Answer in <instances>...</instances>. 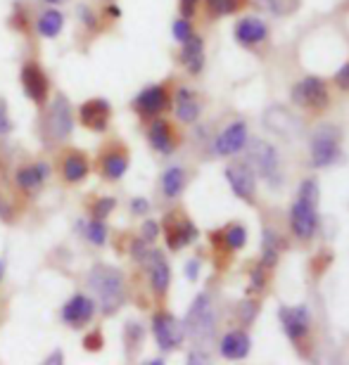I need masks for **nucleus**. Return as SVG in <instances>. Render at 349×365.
I'll return each instance as SVG.
<instances>
[{"mask_svg": "<svg viewBox=\"0 0 349 365\" xmlns=\"http://www.w3.org/2000/svg\"><path fill=\"white\" fill-rule=\"evenodd\" d=\"M88 287L98 297L100 311L105 316H112L123 306L126 287H123V275L112 266H93L88 273Z\"/></svg>", "mask_w": 349, "mask_h": 365, "instance_id": "nucleus-1", "label": "nucleus"}, {"mask_svg": "<svg viewBox=\"0 0 349 365\" xmlns=\"http://www.w3.org/2000/svg\"><path fill=\"white\" fill-rule=\"evenodd\" d=\"M318 182L316 180H304L300 185V195L290 209V230L295 232V237L311 240L318 230Z\"/></svg>", "mask_w": 349, "mask_h": 365, "instance_id": "nucleus-2", "label": "nucleus"}, {"mask_svg": "<svg viewBox=\"0 0 349 365\" xmlns=\"http://www.w3.org/2000/svg\"><path fill=\"white\" fill-rule=\"evenodd\" d=\"M183 327H186V334H191L195 341L212 339V334L216 330V316H214V306L209 302L207 294L195 297L193 306L188 309Z\"/></svg>", "mask_w": 349, "mask_h": 365, "instance_id": "nucleus-3", "label": "nucleus"}, {"mask_svg": "<svg viewBox=\"0 0 349 365\" xmlns=\"http://www.w3.org/2000/svg\"><path fill=\"white\" fill-rule=\"evenodd\" d=\"M340 140H343L340 128L330 126V123L318 126L314 130V135H311V166L323 169V166L335 164L340 159V155H343V150H340Z\"/></svg>", "mask_w": 349, "mask_h": 365, "instance_id": "nucleus-4", "label": "nucleus"}, {"mask_svg": "<svg viewBox=\"0 0 349 365\" xmlns=\"http://www.w3.org/2000/svg\"><path fill=\"white\" fill-rule=\"evenodd\" d=\"M245 148H247V162H250L254 173H259L268 185H278L280 166L273 145H268L266 140H247Z\"/></svg>", "mask_w": 349, "mask_h": 365, "instance_id": "nucleus-5", "label": "nucleus"}, {"mask_svg": "<svg viewBox=\"0 0 349 365\" xmlns=\"http://www.w3.org/2000/svg\"><path fill=\"white\" fill-rule=\"evenodd\" d=\"M71 128H74V112H71V105L64 95H57L50 105L48 119H46V133L53 138V140H64V138L71 135Z\"/></svg>", "mask_w": 349, "mask_h": 365, "instance_id": "nucleus-6", "label": "nucleus"}, {"mask_svg": "<svg viewBox=\"0 0 349 365\" xmlns=\"http://www.w3.org/2000/svg\"><path fill=\"white\" fill-rule=\"evenodd\" d=\"M152 332L162 351H173L183 344L186 339V327L178 318H173L171 313H157L152 320Z\"/></svg>", "mask_w": 349, "mask_h": 365, "instance_id": "nucleus-7", "label": "nucleus"}, {"mask_svg": "<svg viewBox=\"0 0 349 365\" xmlns=\"http://www.w3.org/2000/svg\"><path fill=\"white\" fill-rule=\"evenodd\" d=\"M278 318L283 323V330L293 341H302L309 334L311 316L307 306H283L278 311Z\"/></svg>", "mask_w": 349, "mask_h": 365, "instance_id": "nucleus-8", "label": "nucleus"}, {"mask_svg": "<svg viewBox=\"0 0 349 365\" xmlns=\"http://www.w3.org/2000/svg\"><path fill=\"white\" fill-rule=\"evenodd\" d=\"M247 140H250V135H247V123L245 121H233L231 126H226L219 135H216L214 152L219 157L238 155V152L245 150Z\"/></svg>", "mask_w": 349, "mask_h": 365, "instance_id": "nucleus-9", "label": "nucleus"}, {"mask_svg": "<svg viewBox=\"0 0 349 365\" xmlns=\"http://www.w3.org/2000/svg\"><path fill=\"white\" fill-rule=\"evenodd\" d=\"M293 102L300 107H323L328 102V88L323 78L307 76L293 88Z\"/></svg>", "mask_w": 349, "mask_h": 365, "instance_id": "nucleus-10", "label": "nucleus"}, {"mask_svg": "<svg viewBox=\"0 0 349 365\" xmlns=\"http://www.w3.org/2000/svg\"><path fill=\"white\" fill-rule=\"evenodd\" d=\"M226 180L231 190L236 192L240 200L252 202L254 192H257V180H254V171L250 164H233L226 169Z\"/></svg>", "mask_w": 349, "mask_h": 365, "instance_id": "nucleus-11", "label": "nucleus"}, {"mask_svg": "<svg viewBox=\"0 0 349 365\" xmlns=\"http://www.w3.org/2000/svg\"><path fill=\"white\" fill-rule=\"evenodd\" d=\"M264 126L283 138H295L300 133V121L285 107H268L264 112Z\"/></svg>", "mask_w": 349, "mask_h": 365, "instance_id": "nucleus-12", "label": "nucleus"}, {"mask_svg": "<svg viewBox=\"0 0 349 365\" xmlns=\"http://www.w3.org/2000/svg\"><path fill=\"white\" fill-rule=\"evenodd\" d=\"M268 36V26L261 21L259 17H243L236 24V38L240 46H259V43H264Z\"/></svg>", "mask_w": 349, "mask_h": 365, "instance_id": "nucleus-13", "label": "nucleus"}, {"mask_svg": "<svg viewBox=\"0 0 349 365\" xmlns=\"http://www.w3.org/2000/svg\"><path fill=\"white\" fill-rule=\"evenodd\" d=\"M93 313H96V302L88 299V297H84V294H76V297H71L67 304H64L62 318H64V323L76 327V325L88 323V320L93 318Z\"/></svg>", "mask_w": 349, "mask_h": 365, "instance_id": "nucleus-14", "label": "nucleus"}, {"mask_svg": "<svg viewBox=\"0 0 349 365\" xmlns=\"http://www.w3.org/2000/svg\"><path fill=\"white\" fill-rule=\"evenodd\" d=\"M166 105H169V95H166V91L162 88V86H150V88H145L136 98V109L143 116L162 114L166 109Z\"/></svg>", "mask_w": 349, "mask_h": 365, "instance_id": "nucleus-15", "label": "nucleus"}, {"mask_svg": "<svg viewBox=\"0 0 349 365\" xmlns=\"http://www.w3.org/2000/svg\"><path fill=\"white\" fill-rule=\"evenodd\" d=\"M250 346H252V339L250 334L245 330H231L228 334L221 337V344H219V351L223 359L228 361H240L250 354Z\"/></svg>", "mask_w": 349, "mask_h": 365, "instance_id": "nucleus-16", "label": "nucleus"}, {"mask_svg": "<svg viewBox=\"0 0 349 365\" xmlns=\"http://www.w3.org/2000/svg\"><path fill=\"white\" fill-rule=\"evenodd\" d=\"M145 261H148V268H150L152 289H155L157 294H164V292L169 289V282H171V271H169V264H166V259L159 252L150 250L148 259H145Z\"/></svg>", "mask_w": 349, "mask_h": 365, "instance_id": "nucleus-17", "label": "nucleus"}, {"mask_svg": "<svg viewBox=\"0 0 349 365\" xmlns=\"http://www.w3.org/2000/svg\"><path fill=\"white\" fill-rule=\"evenodd\" d=\"M21 86H24L26 95L34 102H43V100H46L48 81H46V76H43V71L39 67H34V64H26V67L21 69Z\"/></svg>", "mask_w": 349, "mask_h": 365, "instance_id": "nucleus-18", "label": "nucleus"}, {"mask_svg": "<svg viewBox=\"0 0 349 365\" xmlns=\"http://www.w3.org/2000/svg\"><path fill=\"white\" fill-rule=\"evenodd\" d=\"M79 116H81L84 126L93 130H103L107 126V119H110V105L105 100H91L81 107Z\"/></svg>", "mask_w": 349, "mask_h": 365, "instance_id": "nucleus-19", "label": "nucleus"}, {"mask_svg": "<svg viewBox=\"0 0 349 365\" xmlns=\"http://www.w3.org/2000/svg\"><path fill=\"white\" fill-rule=\"evenodd\" d=\"M183 46V53H181V60L188 67V71H193V74H198L205 67V43H202L200 36H191L186 43H181Z\"/></svg>", "mask_w": 349, "mask_h": 365, "instance_id": "nucleus-20", "label": "nucleus"}, {"mask_svg": "<svg viewBox=\"0 0 349 365\" xmlns=\"http://www.w3.org/2000/svg\"><path fill=\"white\" fill-rule=\"evenodd\" d=\"M280 247H283V240L278 232L273 228H264V232H261V266L271 268L278 264Z\"/></svg>", "mask_w": 349, "mask_h": 365, "instance_id": "nucleus-21", "label": "nucleus"}, {"mask_svg": "<svg viewBox=\"0 0 349 365\" xmlns=\"http://www.w3.org/2000/svg\"><path fill=\"white\" fill-rule=\"evenodd\" d=\"M195 237H198V228L191 221H181L166 232V242H169L171 250H181V247L191 245Z\"/></svg>", "mask_w": 349, "mask_h": 365, "instance_id": "nucleus-22", "label": "nucleus"}, {"mask_svg": "<svg viewBox=\"0 0 349 365\" xmlns=\"http://www.w3.org/2000/svg\"><path fill=\"white\" fill-rule=\"evenodd\" d=\"M150 145L159 152H164V155H169L173 150V135H171V128L169 123L157 119L155 123L150 126Z\"/></svg>", "mask_w": 349, "mask_h": 365, "instance_id": "nucleus-23", "label": "nucleus"}, {"mask_svg": "<svg viewBox=\"0 0 349 365\" xmlns=\"http://www.w3.org/2000/svg\"><path fill=\"white\" fill-rule=\"evenodd\" d=\"M176 116L183 123H193L195 119L200 116V105L195 102L193 98V93L191 91H186V88H181L176 93Z\"/></svg>", "mask_w": 349, "mask_h": 365, "instance_id": "nucleus-24", "label": "nucleus"}, {"mask_svg": "<svg viewBox=\"0 0 349 365\" xmlns=\"http://www.w3.org/2000/svg\"><path fill=\"white\" fill-rule=\"evenodd\" d=\"M186 187V171L181 166H171L162 176V190L166 197H178Z\"/></svg>", "mask_w": 349, "mask_h": 365, "instance_id": "nucleus-25", "label": "nucleus"}, {"mask_svg": "<svg viewBox=\"0 0 349 365\" xmlns=\"http://www.w3.org/2000/svg\"><path fill=\"white\" fill-rule=\"evenodd\" d=\"M64 178L69 182H79L86 178V173H88V164H86V159L79 155V152H71V155L64 159Z\"/></svg>", "mask_w": 349, "mask_h": 365, "instance_id": "nucleus-26", "label": "nucleus"}, {"mask_svg": "<svg viewBox=\"0 0 349 365\" xmlns=\"http://www.w3.org/2000/svg\"><path fill=\"white\" fill-rule=\"evenodd\" d=\"M62 24H64L62 14L57 10H48V12H43L39 19V34L46 36V38H55V36L62 31Z\"/></svg>", "mask_w": 349, "mask_h": 365, "instance_id": "nucleus-27", "label": "nucleus"}, {"mask_svg": "<svg viewBox=\"0 0 349 365\" xmlns=\"http://www.w3.org/2000/svg\"><path fill=\"white\" fill-rule=\"evenodd\" d=\"M46 178H48V166H46V164L31 166V169H21V171L17 173V182H19L21 187H26V190L39 187Z\"/></svg>", "mask_w": 349, "mask_h": 365, "instance_id": "nucleus-28", "label": "nucleus"}, {"mask_svg": "<svg viewBox=\"0 0 349 365\" xmlns=\"http://www.w3.org/2000/svg\"><path fill=\"white\" fill-rule=\"evenodd\" d=\"M103 169H105V176L110 178V180H119L123 173H126V169H128V159H126V155H119V152H114V155H107Z\"/></svg>", "mask_w": 349, "mask_h": 365, "instance_id": "nucleus-29", "label": "nucleus"}, {"mask_svg": "<svg viewBox=\"0 0 349 365\" xmlns=\"http://www.w3.org/2000/svg\"><path fill=\"white\" fill-rule=\"evenodd\" d=\"M223 242H226V247L231 252H240L247 245V228L240 223L228 225V228L223 230Z\"/></svg>", "mask_w": 349, "mask_h": 365, "instance_id": "nucleus-30", "label": "nucleus"}, {"mask_svg": "<svg viewBox=\"0 0 349 365\" xmlns=\"http://www.w3.org/2000/svg\"><path fill=\"white\" fill-rule=\"evenodd\" d=\"M243 5H245V0H207L209 12L216 14V17H226V14L238 12Z\"/></svg>", "mask_w": 349, "mask_h": 365, "instance_id": "nucleus-31", "label": "nucleus"}, {"mask_svg": "<svg viewBox=\"0 0 349 365\" xmlns=\"http://www.w3.org/2000/svg\"><path fill=\"white\" fill-rule=\"evenodd\" d=\"M84 232H86V237L91 240L93 245H105V240H107V228H105V223H103V218H96V221H91L88 225H84Z\"/></svg>", "mask_w": 349, "mask_h": 365, "instance_id": "nucleus-32", "label": "nucleus"}, {"mask_svg": "<svg viewBox=\"0 0 349 365\" xmlns=\"http://www.w3.org/2000/svg\"><path fill=\"white\" fill-rule=\"evenodd\" d=\"M171 31H173V38H176L178 43H186L193 36V26H191V21H188V17H181V19L173 21Z\"/></svg>", "mask_w": 349, "mask_h": 365, "instance_id": "nucleus-33", "label": "nucleus"}, {"mask_svg": "<svg viewBox=\"0 0 349 365\" xmlns=\"http://www.w3.org/2000/svg\"><path fill=\"white\" fill-rule=\"evenodd\" d=\"M264 284H266V275H264V266H254L252 268V273H250V292H261L264 289Z\"/></svg>", "mask_w": 349, "mask_h": 365, "instance_id": "nucleus-34", "label": "nucleus"}, {"mask_svg": "<svg viewBox=\"0 0 349 365\" xmlns=\"http://www.w3.org/2000/svg\"><path fill=\"white\" fill-rule=\"evenodd\" d=\"M93 209H96V218H105V216L110 214V211L114 209V200H112V197H105V200H98V204H96V207H93Z\"/></svg>", "mask_w": 349, "mask_h": 365, "instance_id": "nucleus-35", "label": "nucleus"}, {"mask_svg": "<svg viewBox=\"0 0 349 365\" xmlns=\"http://www.w3.org/2000/svg\"><path fill=\"white\" fill-rule=\"evenodd\" d=\"M335 83H338L343 91H349V62L340 67V71L335 74Z\"/></svg>", "mask_w": 349, "mask_h": 365, "instance_id": "nucleus-36", "label": "nucleus"}, {"mask_svg": "<svg viewBox=\"0 0 349 365\" xmlns=\"http://www.w3.org/2000/svg\"><path fill=\"white\" fill-rule=\"evenodd\" d=\"M84 344H86L88 351H100V349H103V337H100L98 332H93V334H88V337L84 339Z\"/></svg>", "mask_w": 349, "mask_h": 365, "instance_id": "nucleus-37", "label": "nucleus"}, {"mask_svg": "<svg viewBox=\"0 0 349 365\" xmlns=\"http://www.w3.org/2000/svg\"><path fill=\"white\" fill-rule=\"evenodd\" d=\"M157 235H159V225L155 221H148L143 225V240H145V242H152Z\"/></svg>", "mask_w": 349, "mask_h": 365, "instance_id": "nucleus-38", "label": "nucleus"}, {"mask_svg": "<svg viewBox=\"0 0 349 365\" xmlns=\"http://www.w3.org/2000/svg\"><path fill=\"white\" fill-rule=\"evenodd\" d=\"M198 275H200V261L198 259L188 261V264H186V277L195 282V280H198Z\"/></svg>", "mask_w": 349, "mask_h": 365, "instance_id": "nucleus-39", "label": "nucleus"}, {"mask_svg": "<svg viewBox=\"0 0 349 365\" xmlns=\"http://www.w3.org/2000/svg\"><path fill=\"white\" fill-rule=\"evenodd\" d=\"M131 211H133V214H148V211H150V202L143 200V197H138V200L131 202Z\"/></svg>", "mask_w": 349, "mask_h": 365, "instance_id": "nucleus-40", "label": "nucleus"}, {"mask_svg": "<svg viewBox=\"0 0 349 365\" xmlns=\"http://www.w3.org/2000/svg\"><path fill=\"white\" fill-rule=\"evenodd\" d=\"M10 130V119H7V107L5 102L0 100V135H5Z\"/></svg>", "mask_w": 349, "mask_h": 365, "instance_id": "nucleus-41", "label": "nucleus"}, {"mask_svg": "<svg viewBox=\"0 0 349 365\" xmlns=\"http://www.w3.org/2000/svg\"><path fill=\"white\" fill-rule=\"evenodd\" d=\"M200 0H181V12H183V17H191L195 12V7H198Z\"/></svg>", "mask_w": 349, "mask_h": 365, "instance_id": "nucleus-42", "label": "nucleus"}, {"mask_svg": "<svg viewBox=\"0 0 349 365\" xmlns=\"http://www.w3.org/2000/svg\"><path fill=\"white\" fill-rule=\"evenodd\" d=\"M240 311H243L245 320H247V323H250V320L254 318V313H257V306H254V304H250V302H245L243 306H240Z\"/></svg>", "mask_w": 349, "mask_h": 365, "instance_id": "nucleus-43", "label": "nucleus"}, {"mask_svg": "<svg viewBox=\"0 0 349 365\" xmlns=\"http://www.w3.org/2000/svg\"><path fill=\"white\" fill-rule=\"evenodd\" d=\"M188 361H191V363H207V361H209V356H207V354H202V351H193L191 356H188Z\"/></svg>", "mask_w": 349, "mask_h": 365, "instance_id": "nucleus-44", "label": "nucleus"}, {"mask_svg": "<svg viewBox=\"0 0 349 365\" xmlns=\"http://www.w3.org/2000/svg\"><path fill=\"white\" fill-rule=\"evenodd\" d=\"M64 361V356H62V351H53L46 359V365H57V363H62Z\"/></svg>", "mask_w": 349, "mask_h": 365, "instance_id": "nucleus-45", "label": "nucleus"}, {"mask_svg": "<svg viewBox=\"0 0 349 365\" xmlns=\"http://www.w3.org/2000/svg\"><path fill=\"white\" fill-rule=\"evenodd\" d=\"M278 3H280V0H264V5L268 7V10H273V12H278Z\"/></svg>", "mask_w": 349, "mask_h": 365, "instance_id": "nucleus-46", "label": "nucleus"}, {"mask_svg": "<svg viewBox=\"0 0 349 365\" xmlns=\"http://www.w3.org/2000/svg\"><path fill=\"white\" fill-rule=\"evenodd\" d=\"M3 275H5V261L0 259V282H3Z\"/></svg>", "mask_w": 349, "mask_h": 365, "instance_id": "nucleus-47", "label": "nucleus"}, {"mask_svg": "<svg viewBox=\"0 0 349 365\" xmlns=\"http://www.w3.org/2000/svg\"><path fill=\"white\" fill-rule=\"evenodd\" d=\"M46 3H50V5H60V3H67V0H46Z\"/></svg>", "mask_w": 349, "mask_h": 365, "instance_id": "nucleus-48", "label": "nucleus"}]
</instances>
